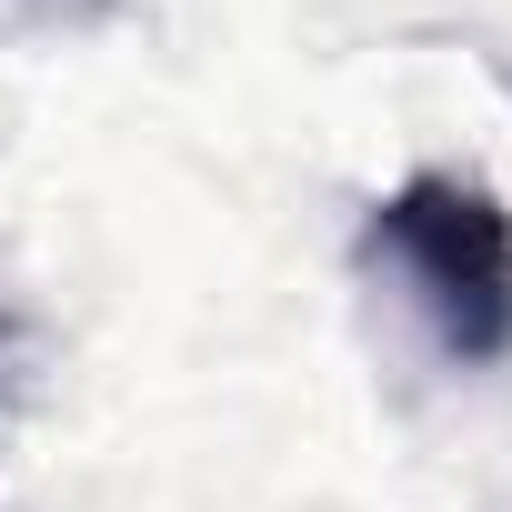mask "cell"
<instances>
[{"mask_svg": "<svg viewBox=\"0 0 512 512\" xmlns=\"http://www.w3.org/2000/svg\"><path fill=\"white\" fill-rule=\"evenodd\" d=\"M362 262L432 322L442 362L482 372L512 352V211L462 171H412L372 201Z\"/></svg>", "mask_w": 512, "mask_h": 512, "instance_id": "cell-1", "label": "cell"}]
</instances>
